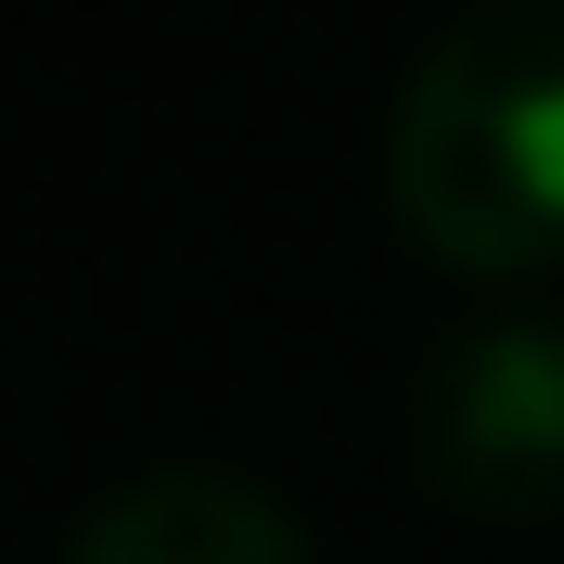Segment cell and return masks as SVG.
Listing matches in <instances>:
<instances>
[{
  "instance_id": "obj_3",
  "label": "cell",
  "mask_w": 564,
  "mask_h": 564,
  "mask_svg": "<svg viewBox=\"0 0 564 564\" xmlns=\"http://www.w3.org/2000/svg\"><path fill=\"white\" fill-rule=\"evenodd\" d=\"M65 564H308V539L270 488L218 475V462H167V475H129L116 500H90Z\"/></svg>"
},
{
  "instance_id": "obj_1",
  "label": "cell",
  "mask_w": 564,
  "mask_h": 564,
  "mask_svg": "<svg viewBox=\"0 0 564 564\" xmlns=\"http://www.w3.org/2000/svg\"><path fill=\"white\" fill-rule=\"evenodd\" d=\"M386 193L449 270H564V0H488L436 26L386 129Z\"/></svg>"
},
{
  "instance_id": "obj_2",
  "label": "cell",
  "mask_w": 564,
  "mask_h": 564,
  "mask_svg": "<svg viewBox=\"0 0 564 564\" xmlns=\"http://www.w3.org/2000/svg\"><path fill=\"white\" fill-rule=\"evenodd\" d=\"M411 449L436 500L488 513V527H539L564 500V321H475L423 359Z\"/></svg>"
}]
</instances>
